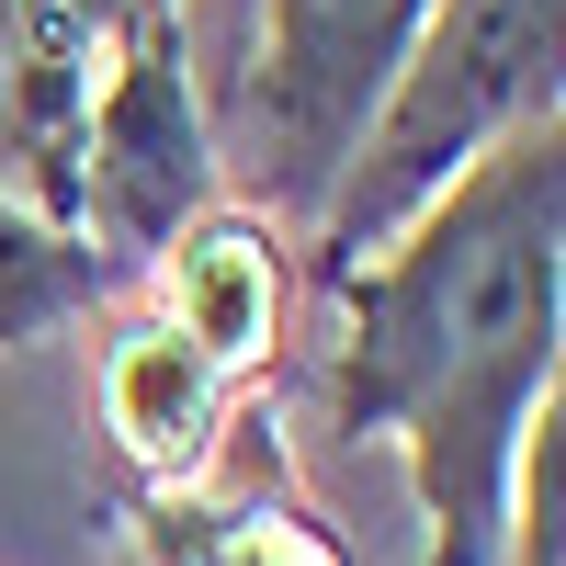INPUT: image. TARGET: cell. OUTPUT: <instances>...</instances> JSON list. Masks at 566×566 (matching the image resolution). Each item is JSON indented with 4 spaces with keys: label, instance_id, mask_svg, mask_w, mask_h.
Returning a JSON list of instances; mask_svg holds the SVG:
<instances>
[{
    "label": "cell",
    "instance_id": "cell-1",
    "mask_svg": "<svg viewBox=\"0 0 566 566\" xmlns=\"http://www.w3.org/2000/svg\"><path fill=\"white\" fill-rule=\"evenodd\" d=\"M340 340L317 408L352 442H397L419 566L510 555V464L566 374V125H510L374 261L328 283Z\"/></svg>",
    "mask_w": 566,
    "mask_h": 566
},
{
    "label": "cell",
    "instance_id": "cell-2",
    "mask_svg": "<svg viewBox=\"0 0 566 566\" xmlns=\"http://www.w3.org/2000/svg\"><path fill=\"white\" fill-rule=\"evenodd\" d=\"M555 91H566V0H431L408 57H397V80H386V103H374V125L352 136L340 181H328V205L306 216L295 283L328 295L464 159H488L510 125H544Z\"/></svg>",
    "mask_w": 566,
    "mask_h": 566
},
{
    "label": "cell",
    "instance_id": "cell-3",
    "mask_svg": "<svg viewBox=\"0 0 566 566\" xmlns=\"http://www.w3.org/2000/svg\"><path fill=\"white\" fill-rule=\"evenodd\" d=\"M419 12L431 0H261L250 80L227 91V125H216V170L250 181L239 205H261L283 239H306V216L328 205V181L386 103Z\"/></svg>",
    "mask_w": 566,
    "mask_h": 566
},
{
    "label": "cell",
    "instance_id": "cell-4",
    "mask_svg": "<svg viewBox=\"0 0 566 566\" xmlns=\"http://www.w3.org/2000/svg\"><path fill=\"white\" fill-rule=\"evenodd\" d=\"M216 193H227V170H216V114L193 91V57H181V12H136L91 114H80L69 227L136 283L170 250V227L205 216Z\"/></svg>",
    "mask_w": 566,
    "mask_h": 566
},
{
    "label": "cell",
    "instance_id": "cell-5",
    "mask_svg": "<svg viewBox=\"0 0 566 566\" xmlns=\"http://www.w3.org/2000/svg\"><path fill=\"white\" fill-rule=\"evenodd\" d=\"M148 283H159L148 317H170L205 363H227V374L250 386V374H272L283 317H295V239H283L261 205L216 193L205 216L170 227V250L148 261Z\"/></svg>",
    "mask_w": 566,
    "mask_h": 566
},
{
    "label": "cell",
    "instance_id": "cell-6",
    "mask_svg": "<svg viewBox=\"0 0 566 566\" xmlns=\"http://www.w3.org/2000/svg\"><path fill=\"white\" fill-rule=\"evenodd\" d=\"M239 397L250 386L227 363H205L170 317H136L103 363V431L136 488H181L193 464H216V442L239 431Z\"/></svg>",
    "mask_w": 566,
    "mask_h": 566
},
{
    "label": "cell",
    "instance_id": "cell-7",
    "mask_svg": "<svg viewBox=\"0 0 566 566\" xmlns=\"http://www.w3.org/2000/svg\"><path fill=\"white\" fill-rule=\"evenodd\" d=\"M216 464H193L181 488H148V555L159 566H340V544H328L295 488H283V453L272 442H216Z\"/></svg>",
    "mask_w": 566,
    "mask_h": 566
},
{
    "label": "cell",
    "instance_id": "cell-8",
    "mask_svg": "<svg viewBox=\"0 0 566 566\" xmlns=\"http://www.w3.org/2000/svg\"><path fill=\"white\" fill-rule=\"evenodd\" d=\"M114 295H125V272L91 250L80 227L34 216L12 181H0V352L45 340V328H69V317H103Z\"/></svg>",
    "mask_w": 566,
    "mask_h": 566
},
{
    "label": "cell",
    "instance_id": "cell-9",
    "mask_svg": "<svg viewBox=\"0 0 566 566\" xmlns=\"http://www.w3.org/2000/svg\"><path fill=\"white\" fill-rule=\"evenodd\" d=\"M499 566H566V419L544 408L510 464V555Z\"/></svg>",
    "mask_w": 566,
    "mask_h": 566
},
{
    "label": "cell",
    "instance_id": "cell-10",
    "mask_svg": "<svg viewBox=\"0 0 566 566\" xmlns=\"http://www.w3.org/2000/svg\"><path fill=\"white\" fill-rule=\"evenodd\" d=\"M0 181H12V80H0ZM23 193V181H12Z\"/></svg>",
    "mask_w": 566,
    "mask_h": 566
},
{
    "label": "cell",
    "instance_id": "cell-11",
    "mask_svg": "<svg viewBox=\"0 0 566 566\" xmlns=\"http://www.w3.org/2000/svg\"><path fill=\"white\" fill-rule=\"evenodd\" d=\"M136 12H181V0H136Z\"/></svg>",
    "mask_w": 566,
    "mask_h": 566
}]
</instances>
